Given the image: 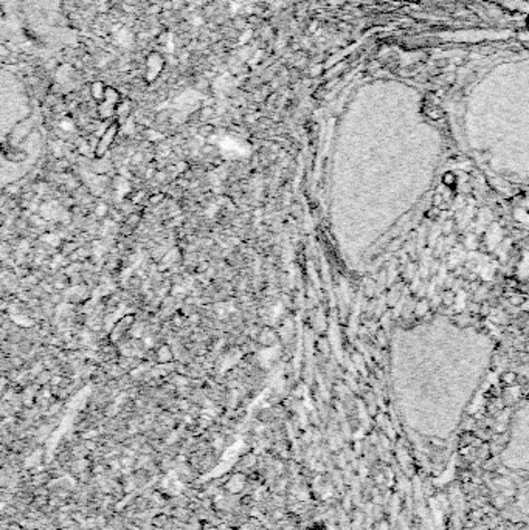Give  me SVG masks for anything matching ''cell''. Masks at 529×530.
<instances>
[]
</instances>
